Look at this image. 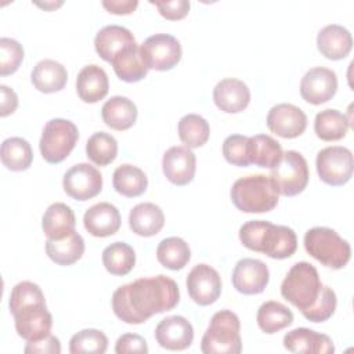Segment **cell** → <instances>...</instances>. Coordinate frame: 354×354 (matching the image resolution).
I'll return each instance as SVG.
<instances>
[{
	"label": "cell",
	"instance_id": "34",
	"mask_svg": "<svg viewBox=\"0 0 354 354\" xmlns=\"http://www.w3.org/2000/svg\"><path fill=\"white\" fill-rule=\"evenodd\" d=\"M256 321L259 328L268 335L277 333L281 329L292 325L293 313L279 301H266L260 306Z\"/></svg>",
	"mask_w": 354,
	"mask_h": 354
},
{
	"label": "cell",
	"instance_id": "38",
	"mask_svg": "<svg viewBox=\"0 0 354 354\" xmlns=\"http://www.w3.org/2000/svg\"><path fill=\"white\" fill-rule=\"evenodd\" d=\"M210 136V126L205 118L196 113H188L178 122V137L187 148H199L205 145Z\"/></svg>",
	"mask_w": 354,
	"mask_h": 354
},
{
	"label": "cell",
	"instance_id": "25",
	"mask_svg": "<svg viewBox=\"0 0 354 354\" xmlns=\"http://www.w3.org/2000/svg\"><path fill=\"white\" fill-rule=\"evenodd\" d=\"M75 225L73 210L62 202L50 205L41 218V228L47 239H62L75 232Z\"/></svg>",
	"mask_w": 354,
	"mask_h": 354
},
{
	"label": "cell",
	"instance_id": "27",
	"mask_svg": "<svg viewBox=\"0 0 354 354\" xmlns=\"http://www.w3.org/2000/svg\"><path fill=\"white\" fill-rule=\"evenodd\" d=\"M136 104L123 95H113L101 108L104 123L113 130H127L137 120Z\"/></svg>",
	"mask_w": 354,
	"mask_h": 354
},
{
	"label": "cell",
	"instance_id": "2",
	"mask_svg": "<svg viewBox=\"0 0 354 354\" xmlns=\"http://www.w3.org/2000/svg\"><path fill=\"white\" fill-rule=\"evenodd\" d=\"M242 245L250 250L283 260L297 249L296 232L286 225H275L266 220H250L239 228Z\"/></svg>",
	"mask_w": 354,
	"mask_h": 354
},
{
	"label": "cell",
	"instance_id": "12",
	"mask_svg": "<svg viewBox=\"0 0 354 354\" xmlns=\"http://www.w3.org/2000/svg\"><path fill=\"white\" fill-rule=\"evenodd\" d=\"M62 185L71 198L84 202L101 192L102 176L88 163H77L64 174Z\"/></svg>",
	"mask_w": 354,
	"mask_h": 354
},
{
	"label": "cell",
	"instance_id": "4",
	"mask_svg": "<svg viewBox=\"0 0 354 354\" xmlns=\"http://www.w3.org/2000/svg\"><path fill=\"white\" fill-rule=\"evenodd\" d=\"M234 206L243 213H266L278 205V192L270 177L253 174L238 178L231 188Z\"/></svg>",
	"mask_w": 354,
	"mask_h": 354
},
{
	"label": "cell",
	"instance_id": "17",
	"mask_svg": "<svg viewBox=\"0 0 354 354\" xmlns=\"http://www.w3.org/2000/svg\"><path fill=\"white\" fill-rule=\"evenodd\" d=\"M165 177L174 185L183 187L194 180L196 170V156L187 147L169 148L162 159Z\"/></svg>",
	"mask_w": 354,
	"mask_h": 354
},
{
	"label": "cell",
	"instance_id": "37",
	"mask_svg": "<svg viewBox=\"0 0 354 354\" xmlns=\"http://www.w3.org/2000/svg\"><path fill=\"white\" fill-rule=\"evenodd\" d=\"M350 127V122L342 112L336 109H324L315 115L314 131L324 141L342 140Z\"/></svg>",
	"mask_w": 354,
	"mask_h": 354
},
{
	"label": "cell",
	"instance_id": "8",
	"mask_svg": "<svg viewBox=\"0 0 354 354\" xmlns=\"http://www.w3.org/2000/svg\"><path fill=\"white\" fill-rule=\"evenodd\" d=\"M308 165L297 151H286L281 160L271 169L270 178L278 194L295 196L304 191L308 184Z\"/></svg>",
	"mask_w": 354,
	"mask_h": 354
},
{
	"label": "cell",
	"instance_id": "6",
	"mask_svg": "<svg viewBox=\"0 0 354 354\" xmlns=\"http://www.w3.org/2000/svg\"><path fill=\"white\" fill-rule=\"evenodd\" d=\"M201 350L205 354L241 353V321L238 315L231 310L217 311L202 337Z\"/></svg>",
	"mask_w": 354,
	"mask_h": 354
},
{
	"label": "cell",
	"instance_id": "47",
	"mask_svg": "<svg viewBox=\"0 0 354 354\" xmlns=\"http://www.w3.org/2000/svg\"><path fill=\"white\" fill-rule=\"evenodd\" d=\"M24 351L26 354H59L61 343H59L58 337H55L50 333L40 340L28 342Z\"/></svg>",
	"mask_w": 354,
	"mask_h": 354
},
{
	"label": "cell",
	"instance_id": "18",
	"mask_svg": "<svg viewBox=\"0 0 354 354\" xmlns=\"http://www.w3.org/2000/svg\"><path fill=\"white\" fill-rule=\"evenodd\" d=\"M155 339L166 350H185L194 340V328L187 318L171 315L156 325Z\"/></svg>",
	"mask_w": 354,
	"mask_h": 354
},
{
	"label": "cell",
	"instance_id": "11",
	"mask_svg": "<svg viewBox=\"0 0 354 354\" xmlns=\"http://www.w3.org/2000/svg\"><path fill=\"white\" fill-rule=\"evenodd\" d=\"M11 314L15 321L18 336L26 342L40 340L51 332L53 315L47 310L46 301L25 304Z\"/></svg>",
	"mask_w": 354,
	"mask_h": 354
},
{
	"label": "cell",
	"instance_id": "31",
	"mask_svg": "<svg viewBox=\"0 0 354 354\" xmlns=\"http://www.w3.org/2000/svg\"><path fill=\"white\" fill-rule=\"evenodd\" d=\"M1 163L11 171L28 170L33 160L30 144L22 137L6 138L0 148Z\"/></svg>",
	"mask_w": 354,
	"mask_h": 354
},
{
	"label": "cell",
	"instance_id": "45",
	"mask_svg": "<svg viewBox=\"0 0 354 354\" xmlns=\"http://www.w3.org/2000/svg\"><path fill=\"white\" fill-rule=\"evenodd\" d=\"M158 10L159 14L169 19V21H177L187 17L189 12V1L187 0H163V1H151Z\"/></svg>",
	"mask_w": 354,
	"mask_h": 354
},
{
	"label": "cell",
	"instance_id": "23",
	"mask_svg": "<svg viewBox=\"0 0 354 354\" xmlns=\"http://www.w3.org/2000/svg\"><path fill=\"white\" fill-rule=\"evenodd\" d=\"M136 44L133 33L119 25H108L100 29L94 39V47L97 54L106 62H111L120 51L129 46Z\"/></svg>",
	"mask_w": 354,
	"mask_h": 354
},
{
	"label": "cell",
	"instance_id": "19",
	"mask_svg": "<svg viewBox=\"0 0 354 354\" xmlns=\"http://www.w3.org/2000/svg\"><path fill=\"white\" fill-rule=\"evenodd\" d=\"M213 101L223 112L238 113L249 105L250 90L242 80L227 77L214 86Z\"/></svg>",
	"mask_w": 354,
	"mask_h": 354
},
{
	"label": "cell",
	"instance_id": "43",
	"mask_svg": "<svg viewBox=\"0 0 354 354\" xmlns=\"http://www.w3.org/2000/svg\"><path fill=\"white\" fill-rule=\"evenodd\" d=\"M36 301H46L44 295L41 292V289L39 288V285L30 282V281H22L18 282L10 295V313H14L15 310H18L19 307L25 306V304H30V303H36Z\"/></svg>",
	"mask_w": 354,
	"mask_h": 354
},
{
	"label": "cell",
	"instance_id": "46",
	"mask_svg": "<svg viewBox=\"0 0 354 354\" xmlns=\"http://www.w3.org/2000/svg\"><path fill=\"white\" fill-rule=\"evenodd\" d=\"M116 354L126 353H148V344L145 339L137 333H124L122 335L115 344Z\"/></svg>",
	"mask_w": 354,
	"mask_h": 354
},
{
	"label": "cell",
	"instance_id": "20",
	"mask_svg": "<svg viewBox=\"0 0 354 354\" xmlns=\"http://www.w3.org/2000/svg\"><path fill=\"white\" fill-rule=\"evenodd\" d=\"M83 224L90 235L105 238L116 234L120 228V213L112 203L100 202L86 210Z\"/></svg>",
	"mask_w": 354,
	"mask_h": 354
},
{
	"label": "cell",
	"instance_id": "14",
	"mask_svg": "<svg viewBox=\"0 0 354 354\" xmlns=\"http://www.w3.org/2000/svg\"><path fill=\"white\" fill-rule=\"evenodd\" d=\"M337 90V76L332 69L315 66L306 72L300 82V95L313 105L329 101Z\"/></svg>",
	"mask_w": 354,
	"mask_h": 354
},
{
	"label": "cell",
	"instance_id": "26",
	"mask_svg": "<svg viewBox=\"0 0 354 354\" xmlns=\"http://www.w3.org/2000/svg\"><path fill=\"white\" fill-rule=\"evenodd\" d=\"M129 225L130 230L140 236H153L163 228L165 214L155 203H138L130 210Z\"/></svg>",
	"mask_w": 354,
	"mask_h": 354
},
{
	"label": "cell",
	"instance_id": "39",
	"mask_svg": "<svg viewBox=\"0 0 354 354\" xmlns=\"http://www.w3.org/2000/svg\"><path fill=\"white\" fill-rule=\"evenodd\" d=\"M86 153L93 163L106 166L112 163L118 155V141L105 131L94 133L86 142Z\"/></svg>",
	"mask_w": 354,
	"mask_h": 354
},
{
	"label": "cell",
	"instance_id": "33",
	"mask_svg": "<svg viewBox=\"0 0 354 354\" xmlns=\"http://www.w3.org/2000/svg\"><path fill=\"white\" fill-rule=\"evenodd\" d=\"M282 147L281 144L267 134H257L249 137V158L250 163L264 167L272 169L282 158Z\"/></svg>",
	"mask_w": 354,
	"mask_h": 354
},
{
	"label": "cell",
	"instance_id": "29",
	"mask_svg": "<svg viewBox=\"0 0 354 354\" xmlns=\"http://www.w3.org/2000/svg\"><path fill=\"white\" fill-rule=\"evenodd\" d=\"M116 76L127 83H136L144 79L148 73V68L145 66L138 44H131L123 51H120L111 61Z\"/></svg>",
	"mask_w": 354,
	"mask_h": 354
},
{
	"label": "cell",
	"instance_id": "44",
	"mask_svg": "<svg viewBox=\"0 0 354 354\" xmlns=\"http://www.w3.org/2000/svg\"><path fill=\"white\" fill-rule=\"evenodd\" d=\"M336 304H337V300H336V295H335L333 289L324 285V289H322V293H321L318 301L315 303V306L311 310L304 313L303 317L311 322L328 321L333 315V313L336 310Z\"/></svg>",
	"mask_w": 354,
	"mask_h": 354
},
{
	"label": "cell",
	"instance_id": "21",
	"mask_svg": "<svg viewBox=\"0 0 354 354\" xmlns=\"http://www.w3.org/2000/svg\"><path fill=\"white\" fill-rule=\"evenodd\" d=\"M283 347L292 353L330 354L335 346L329 336L308 328H296L283 336Z\"/></svg>",
	"mask_w": 354,
	"mask_h": 354
},
{
	"label": "cell",
	"instance_id": "49",
	"mask_svg": "<svg viewBox=\"0 0 354 354\" xmlns=\"http://www.w3.org/2000/svg\"><path fill=\"white\" fill-rule=\"evenodd\" d=\"M102 6L111 14L126 15V14L133 12L137 8L138 1L137 0H111V1L105 0V1H102Z\"/></svg>",
	"mask_w": 354,
	"mask_h": 354
},
{
	"label": "cell",
	"instance_id": "30",
	"mask_svg": "<svg viewBox=\"0 0 354 354\" xmlns=\"http://www.w3.org/2000/svg\"><path fill=\"white\" fill-rule=\"evenodd\" d=\"M46 253L55 264L71 266L82 259L84 253V241L76 231L62 239H47Z\"/></svg>",
	"mask_w": 354,
	"mask_h": 354
},
{
	"label": "cell",
	"instance_id": "24",
	"mask_svg": "<svg viewBox=\"0 0 354 354\" xmlns=\"http://www.w3.org/2000/svg\"><path fill=\"white\" fill-rule=\"evenodd\" d=\"M109 90V82L106 72L95 65H86L77 73L76 77V91L82 101L87 104H94L102 100Z\"/></svg>",
	"mask_w": 354,
	"mask_h": 354
},
{
	"label": "cell",
	"instance_id": "7",
	"mask_svg": "<svg viewBox=\"0 0 354 354\" xmlns=\"http://www.w3.org/2000/svg\"><path fill=\"white\" fill-rule=\"evenodd\" d=\"M79 138L77 127L73 122L55 118L46 123L39 148L43 159L47 163H61L75 148Z\"/></svg>",
	"mask_w": 354,
	"mask_h": 354
},
{
	"label": "cell",
	"instance_id": "1",
	"mask_svg": "<svg viewBox=\"0 0 354 354\" xmlns=\"http://www.w3.org/2000/svg\"><path fill=\"white\" fill-rule=\"evenodd\" d=\"M178 301L180 290L176 281L156 275L119 286L112 295V310L120 321L138 325L155 314L173 310Z\"/></svg>",
	"mask_w": 354,
	"mask_h": 354
},
{
	"label": "cell",
	"instance_id": "13",
	"mask_svg": "<svg viewBox=\"0 0 354 354\" xmlns=\"http://www.w3.org/2000/svg\"><path fill=\"white\" fill-rule=\"evenodd\" d=\"M185 283L189 297L199 306H210L221 295V278L207 264L195 266L189 271Z\"/></svg>",
	"mask_w": 354,
	"mask_h": 354
},
{
	"label": "cell",
	"instance_id": "16",
	"mask_svg": "<svg viewBox=\"0 0 354 354\" xmlns=\"http://www.w3.org/2000/svg\"><path fill=\"white\" fill-rule=\"evenodd\" d=\"M270 281V271L266 263L259 259H242L232 271V285L242 295L261 293Z\"/></svg>",
	"mask_w": 354,
	"mask_h": 354
},
{
	"label": "cell",
	"instance_id": "42",
	"mask_svg": "<svg viewBox=\"0 0 354 354\" xmlns=\"http://www.w3.org/2000/svg\"><path fill=\"white\" fill-rule=\"evenodd\" d=\"M24 59L22 46L10 37L0 39V75L8 76L18 71Z\"/></svg>",
	"mask_w": 354,
	"mask_h": 354
},
{
	"label": "cell",
	"instance_id": "36",
	"mask_svg": "<svg viewBox=\"0 0 354 354\" xmlns=\"http://www.w3.org/2000/svg\"><path fill=\"white\" fill-rule=\"evenodd\" d=\"M102 264L112 275H127L134 268L136 252L126 242H113L104 249Z\"/></svg>",
	"mask_w": 354,
	"mask_h": 354
},
{
	"label": "cell",
	"instance_id": "5",
	"mask_svg": "<svg viewBox=\"0 0 354 354\" xmlns=\"http://www.w3.org/2000/svg\"><path fill=\"white\" fill-rule=\"evenodd\" d=\"M306 252L322 266L340 270L351 257L350 243L335 230L328 227H314L304 234Z\"/></svg>",
	"mask_w": 354,
	"mask_h": 354
},
{
	"label": "cell",
	"instance_id": "22",
	"mask_svg": "<svg viewBox=\"0 0 354 354\" xmlns=\"http://www.w3.org/2000/svg\"><path fill=\"white\" fill-rule=\"evenodd\" d=\"M351 47V33L342 25H326L317 35V48L328 59L337 61L346 58L350 54Z\"/></svg>",
	"mask_w": 354,
	"mask_h": 354
},
{
	"label": "cell",
	"instance_id": "32",
	"mask_svg": "<svg viewBox=\"0 0 354 354\" xmlns=\"http://www.w3.org/2000/svg\"><path fill=\"white\" fill-rule=\"evenodd\" d=\"M112 184L118 194L127 198H136L147 191L148 178L140 167L122 165L115 169Z\"/></svg>",
	"mask_w": 354,
	"mask_h": 354
},
{
	"label": "cell",
	"instance_id": "10",
	"mask_svg": "<svg viewBox=\"0 0 354 354\" xmlns=\"http://www.w3.org/2000/svg\"><path fill=\"white\" fill-rule=\"evenodd\" d=\"M140 53L148 71H170L180 62L183 55L180 41L167 33H156L147 37L140 46Z\"/></svg>",
	"mask_w": 354,
	"mask_h": 354
},
{
	"label": "cell",
	"instance_id": "41",
	"mask_svg": "<svg viewBox=\"0 0 354 354\" xmlns=\"http://www.w3.org/2000/svg\"><path fill=\"white\" fill-rule=\"evenodd\" d=\"M223 155L234 166L246 167L252 165L249 158V137L242 134L228 136L223 142Z\"/></svg>",
	"mask_w": 354,
	"mask_h": 354
},
{
	"label": "cell",
	"instance_id": "15",
	"mask_svg": "<svg viewBox=\"0 0 354 354\" xmlns=\"http://www.w3.org/2000/svg\"><path fill=\"white\" fill-rule=\"evenodd\" d=\"M267 127L282 138H296L304 133L307 116L293 104H277L268 111Z\"/></svg>",
	"mask_w": 354,
	"mask_h": 354
},
{
	"label": "cell",
	"instance_id": "48",
	"mask_svg": "<svg viewBox=\"0 0 354 354\" xmlns=\"http://www.w3.org/2000/svg\"><path fill=\"white\" fill-rule=\"evenodd\" d=\"M0 94H1V100H0V116L6 118L10 113L15 112L17 106H18V97L15 94V91L12 88H10L6 84L0 86Z\"/></svg>",
	"mask_w": 354,
	"mask_h": 354
},
{
	"label": "cell",
	"instance_id": "50",
	"mask_svg": "<svg viewBox=\"0 0 354 354\" xmlns=\"http://www.w3.org/2000/svg\"><path fill=\"white\" fill-rule=\"evenodd\" d=\"M61 4H62V3H59V4H55V3H51V4H46V3H44V4H40V3H39L37 6L44 7V8H48V7H58V6H61Z\"/></svg>",
	"mask_w": 354,
	"mask_h": 354
},
{
	"label": "cell",
	"instance_id": "3",
	"mask_svg": "<svg viewBox=\"0 0 354 354\" xmlns=\"http://www.w3.org/2000/svg\"><path fill=\"white\" fill-rule=\"evenodd\" d=\"M322 289L317 268L307 261H299L292 266L282 281L281 295L304 314L315 306Z\"/></svg>",
	"mask_w": 354,
	"mask_h": 354
},
{
	"label": "cell",
	"instance_id": "9",
	"mask_svg": "<svg viewBox=\"0 0 354 354\" xmlns=\"http://www.w3.org/2000/svg\"><path fill=\"white\" fill-rule=\"evenodd\" d=\"M315 166L321 181L332 187H340L348 183L353 176V153L346 147H326L318 152Z\"/></svg>",
	"mask_w": 354,
	"mask_h": 354
},
{
	"label": "cell",
	"instance_id": "35",
	"mask_svg": "<svg viewBox=\"0 0 354 354\" xmlns=\"http://www.w3.org/2000/svg\"><path fill=\"white\" fill-rule=\"evenodd\" d=\"M158 261L173 271L181 270L191 259V249L188 243L178 236H169L159 242L156 248Z\"/></svg>",
	"mask_w": 354,
	"mask_h": 354
},
{
	"label": "cell",
	"instance_id": "40",
	"mask_svg": "<svg viewBox=\"0 0 354 354\" xmlns=\"http://www.w3.org/2000/svg\"><path fill=\"white\" fill-rule=\"evenodd\" d=\"M108 348V337L98 329H83L75 333L69 342L72 354H104Z\"/></svg>",
	"mask_w": 354,
	"mask_h": 354
},
{
	"label": "cell",
	"instance_id": "28",
	"mask_svg": "<svg viewBox=\"0 0 354 354\" xmlns=\"http://www.w3.org/2000/svg\"><path fill=\"white\" fill-rule=\"evenodd\" d=\"M30 80L36 90L50 94L65 87L68 72L62 64L54 59H41L35 65L30 73Z\"/></svg>",
	"mask_w": 354,
	"mask_h": 354
}]
</instances>
